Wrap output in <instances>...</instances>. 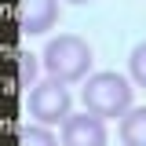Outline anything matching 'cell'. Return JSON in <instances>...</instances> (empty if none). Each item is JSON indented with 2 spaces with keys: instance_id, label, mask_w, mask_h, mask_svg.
<instances>
[{
  "instance_id": "1",
  "label": "cell",
  "mask_w": 146,
  "mask_h": 146,
  "mask_svg": "<svg viewBox=\"0 0 146 146\" xmlns=\"http://www.w3.org/2000/svg\"><path fill=\"white\" fill-rule=\"evenodd\" d=\"M40 62H44L48 77L62 80V84H73V80H84V77H88V70H91V48L77 33H58L55 40H48Z\"/></svg>"
},
{
  "instance_id": "2",
  "label": "cell",
  "mask_w": 146,
  "mask_h": 146,
  "mask_svg": "<svg viewBox=\"0 0 146 146\" xmlns=\"http://www.w3.org/2000/svg\"><path fill=\"white\" fill-rule=\"evenodd\" d=\"M84 110L95 113V117H124L131 110V84H128L121 73H91L84 91Z\"/></svg>"
},
{
  "instance_id": "3",
  "label": "cell",
  "mask_w": 146,
  "mask_h": 146,
  "mask_svg": "<svg viewBox=\"0 0 146 146\" xmlns=\"http://www.w3.org/2000/svg\"><path fill=\"white\" fill-rule=\"evenodd\" d=\"M70 102L73 99H70V91H66V84L55 80V77L33 84L29 99H26V106H29V113L36 117V124H62V121L70 117Z\"/></svg>"
},
{
  "instance_id": "4",
  "label": "cell",
  "mask_w": 146,
  "mask_h": 146,
  "mask_svg": "<svg viewBox=\"0 0 146 146\" xmlns=\"http://www.w3.org/2000/svg\"><path fill=\"white\" fill-rule=\"evenodd\" d=\"M62 146H106V124L95 113H70L62 121Z\"/></svg>"
},
{
  "instance_id": "5",
  "label": "cell",
  "mask_w": 146,
  "mask_h": 146,
  "mask_svg": "<svg viewBox=\"0 0 146 146\" xmlns=\"http://www.w3.org/2000/svg\"><path fill=\"white\" fill-rule=\"evenodd\" d=\"M58 22V0H18V26L22 33H48Z\"/></svg>"
},
{
  "instance_id": "6",
  "label": "cell",
  "mask_w": 146,
  "mask_h": 146,
  "mask_svg": "<svg viewBox=\"0 0 146 146\" xmlns=\"http://www.w3.org/2000/svg\"><path fill=\"white\" fill-rule=\"evenodd\" d=\"M121 143L124 146H146V106H135L121 117Z\"/></svg>"
},
{
  "instance_id": "7",
  "label": "cell",
  "mask_w": 146,
  "mask_h": 146,
  "mask_svg": "<svg viewBox=\"0 0 146 146\" xmlns=\"http://www.w3.org/2000/svg\"><path fill=\"white\" fill-rule=\"evenodd\" d=\"M18 146H58L48 124H22L18 128Z\"/></svg>"
},
{
  "instance_id": "8",
  "label": "cell",
  "mask_w": 146,
  "mask_h": 146,
  "mask_svg": "<svg viewBox=\"0 0 146 146\" xmlns=\"http://www.w3.org/2000/svg\"><path fill=\"white\" fill-rule=\"evenodd\" d=\"M128 73H131V80H135L139 88H146V40L131 48V58H128Z\"/></svg>"
},
{
  "instance_id": "9",
  "label": "cell",
  "mask_w": 146,
  "mask_h": 146,
  "mask_svg": "<svg viewBox=\"0 0 146 146\" xmlns=\"http://www.w3.org/2000/svg\"><path fill=\"white\" fill-rule=\"evenodd\" d=\"M15 58H18V84H22V88H33V77H36V55L18 51Z\"/></svg>"
},
{
  "instance_id": "10",
  "label": "cell",
  "mask_w": 146,
  "mask_h": 146,
  "mask_svg": "<svg viewBox=\"0 0 146 146\" xmlns=\"http://www.w3.org/2000/svg\"><path fill=\"white\" fill-rule=\"evenodd\" d=\"M70 4H88V0H70Z\"/></svg>"
}]
</instances>
